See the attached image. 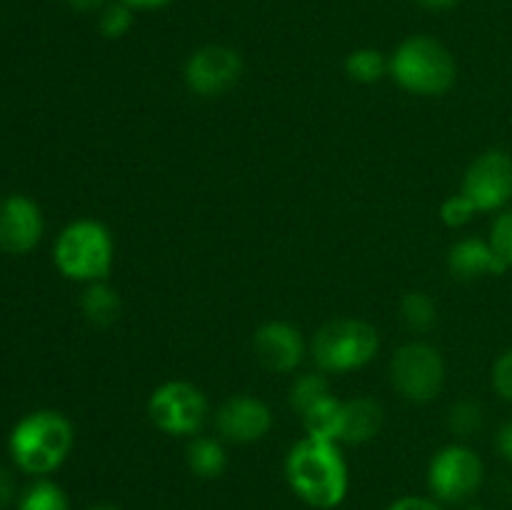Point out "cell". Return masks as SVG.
<instances>
[{
  "mask_svg": "<svg viewBox=\"0 0 512 510\" xmlns=\"http://www.w3.org/2000/svg\"><path fill=\"white\" fill-rule=\"evenodd\" d=\"M285 478L305 505L318 510L338 508L348 495L350 485L348 463L338 443L310 438V435H305L288 450Z\"/></svg>",
  "mask_w": 512,
  "mask_h": 510,
  "instance_id": "cell-1",
  "label": "cell"
},
{
  "mask_svg": "<svg viewBox=\"0 0 512 510\" xmlns=\"http://www.w3.org/2000/svg\"><path fill=\"white\" fill-rule=\"evenodd\" d=\"M73 425L58 410H35L18 420L8 440L13 463L23 473L43 478L58 470L73 450Z\"/></svg>",
  "mask_w": 512,
  "mask_h": 510,
  "instance_id": "cell-2",
  "label": "cell"
},
{
  "mask_svg": "<svg viewBox=\"0 0 512 510\" xmlns=\"http://www.w3.org/2000/svg\"><path fill=\"white\" fill-rule=\"evenodd\" d=\"M390 75L413 95H443L453 88L458 65L453 53L430 35L405 38L390 55Z\"/></svg>",
  "mask_w": 512,
  "mask_h": 510,
  "instance_id": "cell-3",
  "label": "cell"
},
{
  "mask_svg": "<svg viewBox=\"0 0 512 510\" xmlns=\"http://www.w3.org/2000/svg\"><path fill=\"white\" fill-rule=\"evenodd\" d=\"M55 265L68 280L98 283L113 268L115 243L110 230L98 220H75L58 235L53 248Z\"/></svg>",
  "mask_w": 512,
  "mask_h": 510,
  "instance_id": "cell-4",
  "label": "cell"
},
{
  "mask_svg": "<svg viewBox=\"0 0 512 510\" xmlns=\"http://www.w3.org/2000/svg\"><path fill=\"white\" fill-rule=\"evenodd\" d=\"M380 335L358 318H338L325 323L310 343V355L325 373H350L378 355Z\"/></svg>",
  "mask_w": 512,
  "mask_h": 510,
  "instance_id": "cell-5",
  "label": "cell"
},
{
  "mask_svg": "<svg viewBox=\"0 0 512 510\" xmlns=\"http://www.w3.org/2000/svg\"><path fill=\"white\" fill-rule=\"evenodd\" d=\"M390 383L410 403H430L445 385V360L430 343H405L390 358Z\"/></svg>",
  "mask_w": 512,
  "mask_h": 510,
  "instance_id": "cell-6",
  "label": "cell"
},
{
  "mask_svg": "<svg viewBox=\"0 0 512 510\" xmlns=\"http://www.w3.org/2000/svg\"><path fill=\"white\" fill-rule=\"evenodd\" d=\"M148 415L163 433L195 435L208 418V398L193 383L168 380L150 395Z\"/></svg>",
  "mask_w": 512,
  "mask_h": 510,
  "instance_id": "cell-7",
  "label": "cell"
},
{
  "mask_svg": "<svg viewBox=\"0 0 512 510\" xmlns=\"http://www.w3.org/2000/svg\"><path fill=\"white\" fill-rule=\"evenodd\" d=\"M483 483V460L468 445H448L430 460L428 485L438 503H465Z\"/></svg>",
  "mask_w": 512,
  "mask_h": 510,
  "instance_id": "cell-8",
  "label": "cell"
},
{
  "mask_svg": "<svg viewBox=\"0 0 512 510\" xmlns=\"http://www.w3.org/2000/svg\"><path fill=\"white\" fill-rule=\"evenodd\" d=\"M460 193L475 205L478 213L503 210L512 200V155L505 150H485L463 175Z\"/></svg>",
  "mask_w": 512,
  "mask_h": 510,
  "instance_id": "cell-9",
  "label": "cell"
},
{
  "mask_svg": "<svg viewBox=\"0 0 512 510\" xmlns=\"http://www.w3.org/2000/svg\"><path fill=\"white\" fill-rule=\"evenodd\" d=\"M243 75V58L230 45H203L185 63V85L200 98H218L233 90Z\"/></svg>",
  "mask_w": 512,
  "mask_h": 510,
  "instance_id": "cell-10",
  "label": "cell"
},
{
  "mask_svg": "<svg viewBox=\"0 0 512 510\" xmlns=\"http://www.w3.org/2000/svg\"><path fill=\"white\" fill-rule=\"evenodd\" d=\"M215 428L228 443L250 445L263 440L273 428V410L253 395H233L220 405Z\"/></svg>",
  "mask_w": 512,
  "mask_h": 510,
  "instance_id": "cell-11",
  "label": "cell"
},
{
  "mask_svg": "<svg viewBox=\"0 0 512 510\" xmlns=\"http://www.w3.org/2000/svg\"><path fill=\"white\" fill-rule=\"evenodd\" d=\"M43 213L28 195H8L0 200V250L10 255L30 253L43 238Z\"/></svg>",
  "mask_w": 512,
  "mask_h": 510,
  "instance_id": "cell-12",
  "label": "cell"
},
{
  "mask_svg": "<svg viewBox=\"0 0 512 510\" xmlns=\"http://www.w3.org/2000/svg\"><path fill=\"white\" fill-rule=\"evenodd\" d=\"M255 358L270 373H293L305 355V340L295 325L285 320H270L255 330Z\"/></svg>",
  "mask_w": 512,
  "mask_h": 510,
  "instance_id": "cell-13",
  "label": "cell"
},
{
  "mask_svg": "<svg viewBox=\"0 0 512 510\" xmlns=\"http://www.w3.org/2000/svg\"><path fill=\"white\" fill-rule=\"evenodd\" d=\"M448 270L458 280H475L483 275H503L508 265L490 240L463 238L450 248Z\"/></svg>",
  "mask_w": 512,
  "mask_h": 510,
  "instance_id": "cell-14",
  "label": "cell"
},
{
  "mask_svg": "<svg viewBox=\"0 0 512 510\" xmlns=\"http://www.w3.org/2000/svg\"><path fill=\"white\" fill-rule=\"evenodd\" d=\"M383 428V408L373 398H353L343 400L340 410V430L338 443L360 445L373 440Z\"/></svg>",
  "mask_w": 512,
  "mask_h": 510,
  "instance_id": "cell-15",
  "label": "cell"
},
{
  "mask_svg": "<svg viewBox=\"0 0 512 510\" xmlns=\"http://www.w3.org/2000/svg\"><path fill=\"white\" fill-rule=\"evenodd\" d=\"M190 473L203 480H215L228 468V453H225L223 440L208 438V435H193L185 450Z\"/></svg>",
  "mask_w": 512,
  "mask_h": 510,
  "instance_id": "cell-16",
  "label": "cell"
},
{
  "mask_svg": "<svg viewBox=\"0 0 512 510\" xmlns=\"http://www.w3.org/2000/svg\"><path fill=\"white\" fill-rule=\"evenodd\" d=\"M80 310H83L85 320L90 325H95V328H110V325L118 323L123 303H120L118 290L110 288L105 280H98V283H88V288L83 290Z\"/></svg>",
  "mask_w": 512,
  "mask_h": 510,
  "instance_id": "cell-17",
  "label": "cell"
},
{
  "mask_svg": "<svg viewBox=\"0 0 512 510\" xmlns=\"http://www.w3.org/2000/svg\"><path fill=\"white\" fill-rule=\"evenodd\" d=\"M340 410H343V400H338L335 395H328V398L315 403L310 410H305L303 413L305 435H310V438L330 440V443H338Z\"/></svg>",
  "mask_w": 512,
  "mask_h": 510,
  "instance_id": "cell-18",
  "label": "cell"
},
{
  "mask_svg": "<svg viewBox=\"0 0 512 510\" xmlns=\"http://www.w3.org/2000/svg\"><path fill=\"white\" fill-rule=\"evenodd\" d=\"M345 73L350 80L363 85L378 83L383 75L390 73V58H385L380 50L375 48H358L345 58Z\"/></svg>",
  "mask_w": 512,
  "mask_h": 510,
  "instance_id": "cell-19",
  "label": "cell"
},
{
  "mask_svg": "<svg viewBox=\"0 0 512 510\" xmlns=\"http://www.w3.org/2000/svg\"><path fill=\"white\" fill-rule=\"evenodd\" d=\"M18 510H70V500L58 483L40 478L20 495Z\"/></svg>",
  "mask_w": 512,
  "mask_h": 510,
  "instance_id": "cell-20",
  "label": "cell"
},
{
  "mask_svg": "<svg viewBox=\"0 0 512 510\" xmlns=\"http://www.w3.org/2000/svg\"><path fill=\"white\" fill-rule=\"evenodd\" d=\"M400 313H403V320L408 323V328L418 330H430L438 320V308H435V300L430 298L423 290H410V293L403 295L400 300Z\"/></svg>",
  "mask_w": 512,
  "mask_h": 510,
  "instance_id": "cell-21",
  "label": "cell"
},
{
  "mask_svg": "<svg viewBox=\"0 0 512 510\" xmlns=\"http://www.w3.org/2000/svg\"><path fill=\"white\" fill-rule=\"evenodd\" d=\"M328 395H333V393H330V385L323 375L305 373V375H300V378H295L293 388H290V405H293V408L303 415L305 410H310L315 403H320L323 398H328Z\"/></svg>",
  "mask_w": 512,
  "mask_h": 510,
  "instance_id": "cell-22",
  "label": "cell"
},
{
  "mask_svg": "<svg viewBox=\"0 0 512 510\" xmlns=\"http://www.w3.org/2000/svg\"><path fill=\"white\" fill-rule=\"evenodd\" d=\"M483 408L473 400H458L453 408L448 410V428L453 430L458 438H470L483 428Z\"/></svg>",
  "mask_w": 512,
  "mask_h": 510,
  "instance_id": "cell-23",
  "label": "cell"
},
{
  "mask_svg": "<svg viewBox=\"0 0 512 510\" xmlns=\"http://www.w3.org/2000/svg\"><path fill=\"white\" fill-rule=\"evenodd\" d=\"M133 20V8H130L128 3H123V0H115V3H108L100 10L98 28L108 40H118L130 33Z\"/></svg>",
  "mask_w": 512,
  "mask_h": 510,
  "instance_id": "cell-24",
  "label": "cell"
},
{
  "mask_svg": "<svg viewBox=\"0 0 512 510\" xmlns=\"http://www.w3.org/2000/svg\"><path fill=\"white\" fill-rule=\"evenodd\" d=\"M475 213H478V210H475V205L470 203L463 193L450 195V198L443 200V205H440V220H443L448 228H463V225H468L470 220L475 218Z\"/></svg>",
  "mask_w": 512,
  "mask_h": 510,
  "instance_id": "cell-25",
  "label": "cell"
},
{
  "mask_svg": "<svg viewBox=\"0 0 512 510\" xmlns=\"http://www.w3.org/2000/svg\"><path fill=\"white\" fill-rule=\"evenodd\" d=\"M490 243L498 250L500 258L505 260V265L512 268V208L503 210V213L495 218L493 230H490Z\"/></svg>",
  "mask_w": 512,
  "mask_h": 510,
  "instance_id": "cell-26",
  "label": "cell"
},
{
  "mask_svg": "<svg viewBox=\"0 0 512 510\" xmlns=\"http://www.w3.org/2000/svg\"><path fill=\"white\" fill-rule=\"evenodd\" d=\"M493 388L503 400L512 403V348L505 350L493 365Z\"/></svg>",
  "mask_w": 512,
  "mask_h": 510,
  "instance_id": "cell-27",
  "label": "cell"
},
{
  "mask_svg": "<svg viewBox=\"0 0 512 510\" xmlns=\"http://www.w3.org/2000/svg\"><path fill=\"white\" fill-rule=\"evenodd\" d=\"M388 510H443L435 498H420V495H405L395 503L388 505Z\"/></svg>",
  "mask_w": 512,
  "mask_h": 510,
  "instance_id": "cell-28",
  "label": "cell"
},
{
  "mask_svg": "<svg viewBox=\"0 0 512 510\" xmlns=\"http://www.w3.org/2000/svg\"><path fill=\"white\" fill-rule=\"evenodd\" d=\"M18 485H15L13 473L8 468H0V510H8L15 503Z\"/></svg>",
  "mask_w": 512,
  "mask_h": 510,
  "instance_id": "cell-29",
  "label": "cell"
},
{
  "mask_svg": "<svg viewBox=\"0 0 512 510\" xmlns=\"http://www.w3.org/2000/svg\"><path fill=\"white\" fill-rule=\"evenodd\" d=\"M495 445H498L500 455H503V458L512 465V418L508 423H503V428L498 430V440H495Z\"/></svg>",
  "mask_w": 512,
  "mask_h": 510,
  "instance_id": "cell-30",
  "label": "cell"
},
{
  "mask_svg": "<svg viewBox=\"0 0 512 510\" xmlns=\"http://www.w3.org/2000/svg\"><path fill=\"white\" fill-rule=\"evenodd\" d=\"M65 3L78 13H95V10H103L108 0H65Z\"/></svg>",
  "mask_w": 512,
  "mask_h": 510,
  "instance_id": "cell-31",
  "label": "cell"
},
{
  "mask_svg": "<svg viewBox=\"0 0 512 510\" xmlns=\"http://www.w3.org/2000/svg\"><path fill=\"white\" fill-rule=\"evenodd\" d=\"M123 3H128L133 10H155L165 8V5H170L173 0H123Z\"/></svg>",
  "mask_w": 512,
  "mask_h": 510,
  "instance_id": "cell-32",
  "label": "cell"
},
{
  "mask_svg": "<svg viewBox=\"0 0 512 510\" xmlns=\"http://www.w3.org/2000/svg\"><path fill=\"white\" fill-rule=\"evenodd\" d=\"M423 8H430V10H450L455 8V5H460L463 0H418Z\"/></svg>",
  "mask_w": 512,
  "mask_h": 510,
  "instance_id": "cell-33",
  "label": "cell"
},
{
  "mask_svg": "<svg viewBox=\"0 0 512 510\" xmlns=\"http://www.w3.org/2000/svg\"><path fill=\"white\" fill-rule=\"evenodd\" d=\"M90 510H118V508H115V505H110V503H100V505H93Z\"/></svg>",
  "mask_w": 512,
  "mask_h": 510,
  "instance_id": "cell-34",
  "label": "cell"
},
{
  "mask_svg": "<svg viewBox=\"0 0 512 510\" xmlns=\"http://www.w3.org/2000/svg\"><path fill=\"white\" fill-rule=\"evenodd\" d=\"M465 510H485V508H478V505H473V508H465Z\"/></svg>",
  "mask_w": 512,
  "mask_h": 510,
  "instance_id": "cell-35",
  "label": "cell"
}]
</instances>
